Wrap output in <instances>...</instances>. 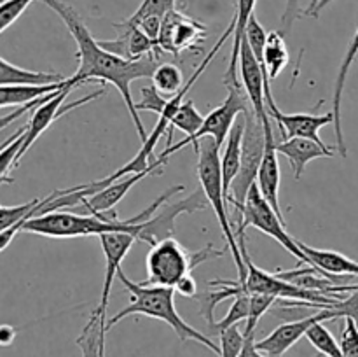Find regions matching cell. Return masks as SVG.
I'll return each instance as SVG.
<instances>
[{"mask_svg":"<svg viewBox=\"0 0 358 357\" xmlns=\"http://www.w3.org/2000/svg\"><path fill=\"white\" fill-rule=\"evenodd\" d=\"M66 77L56 72H34L6 62L0 56V86H44L62 83Z\"/></svg>","mask_w":358,"mask_h":357,"instance_id":"cell-23","label":"cell"},{"mask_svg":"<svg viewBox=\"0 0 358 357\" xmlns=\"http://www.w3.org/2000/svg\"><path fill=\"white\" fill-rule=\"evenodd\" d=\"M34 0H3L0 2V34L6 31Z\"/></svg>","mask_w":358,"mask_h":357,"instance_id":"cell-39","label":"cell"},{"mask_svg":"<svg viewBox=\"0 0 358 357\" xmlns=\"http://www.w3.org/2000/svg\"><path fill=\"white\" fill-rule=\"evenodd\" d=\"M69 80L70 77H66L62 83L44 84V86H0V108L13 107V105L21 107V105L37 100V98L44 97V94L62 90V88L69 84Z\"/></svg>","mask_w":358,"mask_h":357,"instance_id":"cell-25","label":"cell"},{"mask_svg":"<svg viewBox=\"0 0 358 357\" xmlns=\"http://www.w3.org/2000/svg\"><path fill=\"white\" fill-rule=\"evenodd\" d=\"M49 198H51V195L45 196V198L42 200L34 198L27 203H21V205H14V206L0 205V233L9 230V227H13L14 224H17L20 220L27 219V217L41 214V210L48 205Z\"/></svg>","mask_w":358,"mask_h":357,"instance_id":"cell-28","label":"cell"},{"mask_svg":"<svg viewBox=\"0 0 358 357\" xmlns=\"http://www.w3.org/2000/svg\"><path fill=\"white\" fill-rule=\"evenodd\" d=\"M243 133H245V119L243 121H236L231 128L229 135L226 139V149H224L222 158H220V168H222V184L224 192L229 195L231 182L240 172L241 164V146H243Z\"/></svg>","mask_w":358,"mask_h":357,"instance_id":"cell-22","label":"cell"},{"mask_svg":"<svg viewBox=\"0 0 358 357\" xmlns=\"http://www.w3.org/2000/svg\"><path fill=\"white\" fill-rule=\"evenodd\" d=\"M245 133L243 146H241V164L240 172L231 182L229 195H227V205H233L238 210L240 217L241 209L245 205L248 191L257 182L259 168H261L262 158L266 150V132L261 119L254 114V111L243 112Z\"/></svg>","mask_w":358,"mask_h":357,"instance_id":"cell-7","label":"cell"},{"mask_svg":"<svg viewBox=\"0 0 358 357\" xmlns=\"http://www.w3.org/2000/svg\"><path fill=\"white\" fill-rule=\"evenodd\" d=\"M16 338V329L9 324H2L0 326V345L2 346H9L10 343L14 342Z\"/></svg>","mask_w":358,"mask_h":357,"instance_id":"cell-45","label":"cell"},{"mask_svg":"<svg viewBox=\"0 0 358 357\" xmlns=\"http://www.w3.org/2000/svg\"><path fill=\"white\" fill-rule=\"evenodd\" d=\"M248 226L255 227V230L262 231V233L275 238L285 251H289L290 254L296 255L299 262L313 266L310 259H308V255L303 252V248L299 247V241L287 233L285 219H282V217L278 216V212L271 206V203L264 198V195H262L261 189H259L257 182H255L250 188V191H248L243 209H241L240 217H238V227H234L236 240L245 238V227Z\"/></svg>","mask_w":358,"mask_h":357,"instance_id":"cell-6","label":"cell"},{"mask_svg":"<svg viewBox=\"0 0 358 357\" xmlns=\"http://www.w3.org/2000/svg\"><path fill=\"white\" fill-rule=\"evenodd\" d=\"M306 338L322 356L345 357L343 356V350L341 346H339L338 340H336L334 336H332V332L325 328L324 322H315V324L306 331Z\"/></svg>","mask_w":358,"mask_h":357,"instance_id":"cell-31","label":"cell"},{"mask_svg":"<svg viewBox=\"0 0 358 357\" xmlns=\"http://www.w3.org/2000/svg\"><path fill=\"white\" fill-rule=\"evenodd\" d=\"M248 312H250V294H238V296L233 298V303H231L226 317H224L222 321L213 322V324L208 326L210 331H212V335H219L222 329L234 324H240L241 321H247Z\"/></svg>","mask_w":358,"mask_h":357,"instance_id":"cell-32","label":"cell"},{"mask_svg":"<svg viewBox=\"0 0 358 357\" xmlns=\"http://www.w3.org/2000/svg\"><path fill=\"white\" fill-rule=\"evenodd\" d=\"M77 86H80L79 80H77L73 76H70L69 84H66L65 88H62V90H58V91H52V93L49 94L48 100L42 102L41 105H37V107L34 108L30 122L27 125V132H24L23 146H21L20 153H17V164H20L21 158L27 154V150L34 146L35 140H37L38 136H41L42 133H44L45 130H48L49 126L56 121V119L62 118V115L66 114V112L73 111V108L80 107V105L87 104V102L96 100V98H100L101 94L105 93L103 90H100V91H96V93H91V94H87V97L80 98V100L72 102V104H66L65 102L66 97H69L70 91L76 90Z\"/></svg>","mask_w":358,"mask_h":357,"instance_id":"cell-9","label":"cell"},{"mask_svg":"<svg viewBox=\"0 0 358 357\" xmlns=\"http://www.w3.org/2000/svg\"><path fill=\"white\" fill-rule=\"evenodd\" d=\"M331 2H332V0H320V2H318V6H317V9H315L313 18H318V14H320V10L325 9V7H327Z\"/></svg>","mask_w":358,"mask_h":357,"instance_id":"cell-46","label":"cell"},{"mask_svg":"<svg viewBox=\"0 0 358 357\" xmlns=\"http://www.w3.org/2000/svg\"><path fill=\"white\" fill-rule=\"evenodd\" d=\"M289 58L285 37H283L282 31H269L264 49V66H262L266 76L271 80L276 79L283 72V69L289 65Z\"/></svg>","mask_w":358,"mask_h":357,"instance_id":"cell-26","label":"cell"},{"mask_svg":"<svg viewBox=\"0 0 358 357\" xmlns=\"http://www.w3.org/2000/svg\"><path fill=\"white\" fill-rule=\"evenodd\" d=\"M332 321V315L327 308L317 310L315 314L308 317L299 318V321H290L285 324L278 326L275 331L269 332L266 338L255 342V346L266 357H283L303 336H306V331L315 324V322Z\"/></svg>","mask_w":358,"mask_h":357,"instance_id":"cell-12","label":"cell"},{"mask_svg":"<svg viewBox=\"0 0 358 357\" xmlns=\"http://www.w3.org/2000/svg\"><path fill=\"white\" fill-rule=\"evenodd\" d=\"M105 326H107V317H103L100 310L94 308L76 340L83 357H105V336H107Z\"/></svg>","mask_w":358,"mask_h":357,"instance_id":"cell-24","label":"cell"},{"mask_svg":"<svg viewBox=\"0 0 358 357\" xmlns=\"http://www.w3.org/2000/svg\"><path fill=\"white\" fill-rule=\"evenodd\" d=\"M100 244L105 254V279H103V289H101V300L98 304V310L103 317H107V307H108V296H110L112 282L114 276H117L119 268H121L122 259L128 255L131 251L133 244L136 241L135 234L124 233V231H112V233L100 234Z\"/></svg>","mask_w":358,"mask_h":357,"instance_id":"cell-13","label":"cell"},{"mask_svg":"<svg viewBox=\"0 0 358 357\" xmlns=\"http://www.w3.org/2000/svg\"><path fill=\"white\" fill-rule=\"evenodd\" d=\"M41 2L62 18L70 35L76 41L79 66H77L73 77L79 80V84L90 83V80L114 84L115 90L121 93L122 100H124L140 140L145 142L149 133L143 128V122L136 111V102L131 97V83L136 79H152L154 70L159 65V55L152 52V55L142 56L138 59H126L122 56L114 55L101 48L100 42L93 37L90 28L86 27L80 14L70 4L63 2V0H41Z\"/></svg>","mask_w":358,"mask_h":357,"instance_id":"cell-1","label":"cell"},{"mask_svg":"<svg viewBox=\"0 0 358 357\" xmlns=\"http://www.w3.org/2000/svg\"><path fill=\"white\" fill-rule=\"evenodd\" d=\"M206 37H208V28L205 24L175 7L163 16L157 48L173 56L182 55L184 51L199 52Z\"/></svg>","mask_w":358,"mask_h":357,"instance_id":"cell-10","label":"cell"},{"mask_svg":"<svg viewBox=\"0 0 358 357\" xmlns=\"http://www.w3.org/2000/svg\"><path fill=\"white\" fill-rule=\"evenodd\" d=\"M222 251L213 248L210 244L208 247L201 248L198 252H191L175 240L173 237L164 238L157 244L150 245V251L147 254V279L143 280V286H163L175 287L178 280L184 275L191 273L201 262L208 261L212 258H220Z\"/></svg>","mask_w":358,"mask_h":357,"instance_id":"cell-5","label":"cell"},{"mask_svg":"<svg viewBox=\"0 0 358 357\" xmlns=\"http://www.w3.org/2000/svg\"><path fill=\"white\" fill-rule=\"evenodd\" d=\"M182 191H184V186H173L166 192H163L152 205L147 206L143 212L124 220L117 219L115 210L108 214H72L69 210H52V212L28 217L23 223L21 231L48 238L100 237V234L112 233V231H124V233L135 234L136 238L138 224L150 219L166 200H171L177 192Z\"/></svg>","mask_w":358,"mask_h":357,"instance_id":"cell-2","label":"cell"},{"mask_svg":"<svg viewBox=\"0 0 358 357\" xmlns=\"http://www.w3.org/2000/svg\"><path fill=\"white\" fill-rule=\"evenodd\" d=\"M206 196L203 189L192 192L191 196L177 202H164L159 209L154 212L150 219L143 220L138 224V233L136 240H142L145 244L154 245L157 241L170 238L175 234V220L180 214H194L198 210L206 209Z\"/></svg>","mask_w":358,"mask_h":357,"instance_id":"cell-11","label":"cell"},{"mask_svg":"<svg viewBox=\"0 0 358 357\" xmlns=\"http://www.w3.org/2000/svg\"><path fill=\"white\" fill-rule=\"evenodd\" d=\"M339 346L345 357H358V328L352 318H345V328L341 331Z\"/></svg>","mask_w":358,"mask_h":357,"instance_id":"cell-40","label":"cell"},{"mask_svg":"<svg viewBox=\"0 0 358 357\" xmlns=\"http://www.w3.org/2000/svg\"><path fill=\"white\" fill-rule=\"evenodd\" d=\"M268 31L266 28L259 23V20L255 18V14H252L250 20H248L247 30H245L243 37L247 38L248 46H250L252 52L257 58V62L261 63V66H264V49L266 42H268Z\"/></svg>","mask_w":358,"mask_h":357,"instance_id":"cell-33","label":"cell"},{"mask_svg":"<svg viewBox=\"0 0 358 357\" xmlns=\"http://www.w3.org/2000/svg\"><path fill=\"white\" fill-rule=\"evenodd\" d=\"M266 132V150L264 158H262L261 168H259L257 175V186L261 189V192L264 195V198L271 203L273 209L278 212V216L282 219L283 217L282 206H280V164L278 158H276V136L275 132H273V125L264 126Z\"/></svg>","mask_w":358,"mask_h":357,"instance_id":"cell-16","label":"cell"},{"mask_svg":"<svg viewBox=\"0 0 358 357\" xmlns=\"http://www.w3.org/2000/svg\"><path fill=\"white\" fill-rule=\"evenodd\" d=\"M194 150L198 154V178L201 182V189L205 192L206 200L212 205L213 212H215L217 220L220 224L224 238L227 241V247L233 252L234 265L238 268V280L245 282L248 275V268L245 265L243 258H241L240 245H238L236 234H234V227L229 223V214H227V200L226 192H224L222 184V168H220V147L217 146L215 140L212 136H203L198 142H194Z\"/></svg>","mask_w":358,"mask_h":357,"instance_id":"cell-4","label":"cell"},{"mask_svg":"<svg viewBox=\"0 0 358 357\" xmlns=\"http://www.w3.org/2000/svg\"><path fill=\"white\" fill-rule=\"evenodd\" d=\"M0 2H3V0H0Z\"/></svg>","mask_w":358,"mask_h":357,"instance_id":"cell-48","label":"cell"},{"mask_svg":"<svg viewBox=\"0 0 358 357\" xmlns=\"http://www.w3.org/2000/svg\"><path fill=\"white\" fill-rule=\"evenodd\" d=\"M152 83L161 93L177 94L184 88V76H182L180 66L175 63H159L154 70Z\"/></svg>","mask_w":358,"mask_h":357,"instance_id":"cell-29","label":"cell"},{"mask_svg":"<svg viewBox=\"0 0 358 357\" xmlns=\"http://www.w3.org/2000/svg\"><path fill=\"white\" fill-rule=\"evenodd\" d=\"M170 98L164 97L156 86H143L140 90V102H136V111H149L161 115L166 108Z\"/></svg>","mask_w":358,"mask_h":357,"instance_id":"cell-36","label":"cell"},{"mask_svg":"<svg viewBox=\"0 0 358 357\" xmlns=\"http://www.w3.org/2000/svg\"><path fill=\"white\" fill-rule=\"evenodd\" d=\"M276 301H278V298L269 296V294H250V312H248L247 324H245V336L254 335L261 317L266 312L271 310Z\"/></svg>","mask_w":358,"mask_h":357,"instance_id":"cell-34","label":"cell"},{"mask_svg":"<svg viewBox=\"0 0 358 357\" xmlns=\"http://www.w3.org/2000/svg\"><path fill=\"white\" fill-rule=\"evenodd\" d=\"M332 318H352L358 328V289L350 290L348 296H343L341 300H336L332 304H327Z\"/></svg>","mask_w":358,"mask_h":357,"instance_id":"cell-38","label":"cell"},{"mask_svg":"<svg viewBox=\"0 0 358 357\" xmlns=\"http://www.w3.org/2000/svg\"><path fill=\"white\" fill-rule=\"evenodd\" d=\"M255 2H257V0H236V10H234V18H233L234 21L233 51H231L226 76H224V84H226V86H243V84H240V80H238L236 77V66L238 63H240L241 41H243L248 20H250V16L254 14Z\"/></svg>","mask_w":358,"mask_h":357,"instance_id":"cell-21","label":"cell"},{"mask_svg":"<svg viewBox=\"0 0 358 357\" xmlns=\"http://www.w3.org/2000/svg\"><path fill=\"white\" fill-rule=\"evenodd\" d=\"M24 132H27V126L17 130L0 147V182H13V177H7V174L10 168L17 167V153L23 146Z\"/></svg>","mask_w":358,"mask_h":357,"instance_id":"cell-30","label":"cell"},{"mask_svg":"<svg viewBox=\"0 0 358 357\" xmlns=\"http://www.w3.org/2000/svg\"><path fill=\"white\" fill-rule=\"evenodd\" d=\"M358 55V28L353 35L352 42H350L346 55L343 58L341 66H339L338 77H336L334 84V102H332V114H334V132H336V144H338V150L343 158L348 156V147L345 142V133H343V122H341V100H343V91H345L346 79H348V72L352 69L353 62H355Z\"/></svg>","mask_w":358,"mask_h":357,"instance_id":"cell-20","label":"cell"},{"mask_svg":"<svg viewBox=\"0 0 358 357\" xmlns=\"http://www.w3.org/2000/svg\"><path fill=\"white\" fill-rule=\"evenodd\" d=\"M136 24H138V27L142 28V30L145 31L152 41L157 42V37H159V31H161V24H163V18L147 16V18H142Z\"/></svg>","mask_w":358,"mask_h":357,"instance_id":"cell-41","label":"cell"},{"mask_svg":"<svg viewBox=\"0 0 358 357\" xmlns=\"http://www.w3.org/2000/svg\"><path fill=\"white\" fill-rule=\"evenodd\" d=\"M114 28L117 30V37L114 41H98L101 48H105L107 51L126 59H138L142 56L152 55V52L161 56L163 52L157 48V42L152 41L138 24L122 21V23H114Z\"/></svg>","mask_w":358,"mask_h":357,"instance_id":"cell-14","label":"cell"},{"mask_svg":"<svg viewBox=\"0 0 358 357\" xmlns=\"http://www.w3.org/2000/svg\"><path fill=\"white\" fill-rule=\"evenodd\" d=\"M318 2H320V0H311L310 6H308L306 10H304V14H306V16H313V13H315V9H317Z\"/></svg>","mask_w":358,"mask_h":357,"instance_id":"cell-47","label":"cell"},{"mask_svg":"<svg viewBox=\"0 0 358 357\" xmlns=\"http://www.w3.org/2000/svg\"><path fill=\"white\" fill-rule=\"evenodd\" d=\"M276 153L283 154L289 160L290 167L294 168L296 178L303 177L308 164L317 158H331L334 156V147L327 144H318L311 139H303V136H289L282 142H276Z\"/></svg>","mask_w":358,"mask_h":357,"instance_id":"cell-17","label":"cell"},{"mask_svg":"<svg viewBox=\"0 0 358 357\" xmlns=\"http://www.w3.org/2000/svg\"><path fill=\"white\" fill-rule=\"evenodd\" d=\"M217 336L220 340V357H238L243 350L245 340H247V336L243 331H240L238 324L222 329Z\"/></svg>","mask_w":358,"mask_h":357,"instance_id":"cell-35","label":"cell"},{"mask_svg":"<svg viewBox=\"0 0 358 357\" xmlns=\"http://www.w3.org/2000/svg\"><path fill=\"white\" fill-rule=\"evenodd\" d=\"M150 175V172H142V174H131L129 177L117 178L115 182H112L107 188L100 189V191L93 192L91 196L84 198L80 202V205L86 209L87 214H107L114 212L117 203L124 198L129 192V189L135 184H138L143 177Z\"/></svg>","mask_w":358,"mask_h":357,"instance_id":"cell-19","label":"cell"},{"mask_svg":"<svg viewBox=\"0 0 358 357\" xmlns=\"http://www.w3.org/2000/svg\"><path fill=\"white\" fill-rule=\"evenodd\" d=\"M175 4H177V0H143L138 6V9H136L126 21H129L131 24H136L142 18L147 16L163 18L164 14L170 13L171 9H175Z\"/></svg>","mask_w":358,"mask_h":357,"instance_id":"cell-37","label":"cell"},{"mask_svg":"<svg viewBox=\"0 0 358 357\" xmlns=\"http://www.w3.org/2000/svg\"><path fill=\"white\" fill-rule=\"evenodd\" d=\"M269 118L275 119L282 128V139L289 136H303V139H311L318 144H325L320 139V130L327 125H334V114H285L275 105H268Z\"/></svg>","mask_w":358,"mask_h":357,"instance_id":"cell-15","label":"cell"},{"mask_svg":"<svg viewBox=\"0 0 358 357\" xmlns=\"http://www.w3.org/2000/svg\"><path fill=\"white\" fill-rule=\"evenodd\" d=\"M248 104H250V102H248V97L247 93H245L243 86H227L226 100L206 115L201 128H199L194 135L185 136V139L180 140V142L168 146L166 149L157 156L156 163L163 168L164 164L168 163V158H170L171 154L184 149V147L189 146V144L198 142V140L203 139V136H212V139L217 142V146L222 147V144L226 142L227 135H229L231 128H233V125L236 122L238 115L252 108L248 107Z\"/></svg>","mask_w":358,"mask_h":357,"instance_id":"cell-8","label":"cell"},{"mask_svg":"<svg viewBox=\"0 0 358 357\" xmlns=\"http://www.w3.org/2000/svg\"><path fill=\"white\" fill-rule=\"evenodd\" d=\"M254 335H255V332H254ZM254 335H248L247 336V340H245L243 350H241V354L238 357H266L264 354L259 352L257 346H255Z\"/></svg>","mask_w":358,"mask_h":357,"instance_id":"cell-44","label":"cell"},{"mask_svg":"<svg viewBox=\"0 0 358 357\" xmlns=\"http://www.w3.org/2000/svg\"><path fill=\"white\" fill-rule=\"evenodd\" d=\"M299 247L308 255L311 265L315 268H320L338 286H346L352 276H358V262L346 258L341 252L327 251V248H315L310 247V245H304L303 241H299Z\"/></svg>","mask_w":358,"mask_h":357,"instance_id":"cell-18","label":"cell"},{"mask_svg":"<svg viewBox=\"0 0 358 357\" xmlns=\"http://www.w3.org/2000/svg\"><path fill=\"white\" fill-rule=\"evenodd\" d=\"M203 121H205V115L196 108L194 102L192 100H184L182 105L178 107L177 114L171 118L170 128H168V139H166V147L171 146V136H173V130H180L185 135L191 136L201 128Z\"/></svg>","mask_w":358,"mask_h":357,"instance_id":"cell-27","label":"cell"},{"mask_svg":"<svg viewBox=\"0 0 358 357\" xmlns=\"http://www.w3.org/2000/svg\"><path fill=\"white\" fill-rule=\"evenodd\" d=\"M173 289H175V293H178L180 296L191 298V296H196L198 286H196L194 276H192L191 273H187V275H184L180 280H178L177 286H175Z\"/></svg>","mask_w":358,"mask_h":357,"instance_id":"cell-42","label":"cell"},{"mask_svg":"<svg viewBox=\"0 0 358 357\" xmlns=\"http://www.w3.org/2000/svg\"><path fill=\"white\" fill-rule=\"evenodd\" d=\"M117 279L121 280L122 286L129 290L131 298H129L128 307L121 308L114 317L107 318V326H105V332L110 331L119 321H122L124 317L129 315H145V317L157 318V321H163L177 332L178 338L182 342H198L199 345L206 346L208 350H212L213 354L220 356V346L213 342L210 336L203 335L201 331L194 329L192 326H189L184 318L180 317V314L175 308V289L173 287H163V286H143V284H136L133 280H129L124 275L121 268L117 272Z\"/></svg>","mask_w":358,"mask_h":357,"instance_id":"cell-3","label":"cell"},{"mask_svg":"<svg viewBox=\"0 0 358 357\" xmlns=\"http://www.w3.org/2000/svg\"><path fill=\"white\" fill-rule=\"evenodd\" d=\"M297 14H299V0H287L285 6V13H283L282 23H283V30L289 31L292 28L294 21H296Z\"/></svg>","mask_w":358,"mask_h":357,"instance_id":"cell-43","label":"cell"}]
</instances>
